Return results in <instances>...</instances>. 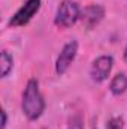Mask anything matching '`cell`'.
<instances>
[{"instance_id": "cell-1", "label": "cell", "mask_w": 127, "mask_h": 129, "mask_svg": "<svg viewBox=\"0 0 127 129\" xmlns=\"http://www.w3.org/2000/svg\"><path fill=\"white\" fill-rule=\"evenodd\" d=\"M21 110L30 122L37 120L45 111V98L40 93L39 83L34 78L27 81V86H26L24 93H23Z\"/></svg>"}, {"instance_id": "cell-2", "label": "cell", "mask_w": 127, "mask_h": 129, "mask_svg": "<svg viewBox=\"0 0 127 129\" xmlns=\"http://www.w3.org/2000/svg\"><path fill=\"white\" fill-rule=\"evenodd\" d=\"M79 18H81L79 5L72 0H63L60 3V6L57 8L54 23L60 29H67V27H72Z\"/></svg>"}, {"instance_id": "cell-3", "label": "cell", "mask_w": 127, "mask_h": 129, "mask_svg": "<svg viewBox=\"0 0 127 129\" xmlns=\"http://www.w3.org/2000/svg\"><path fill=\"white\" fill-rule=\"evenodd\" d=\"M42 2L40 0H26V3L12 15L9 20L11 27H23L32 21V18L39 12Z\"/></svg>"}, {"instance_id": "cell-4", "label": "cell", "mask_w": 127, "mask_h": 129, "mask_svg": "<svg viewBox=\"0 0 127 129\" xmlns=\"http://www.w3.org/2000/svg\"><path fill=\"white\" fill-rule=\"evenodd\" d=\"M76 53H78V42L76 41H69L67 44L63 45V48L57 57V62H55V72L58 75L66 74V71L73 63Z\"/></svg>"}, {"instance_id": "cell-5", "label": "cell", "mask_w": 127, "mask_h": 129, "mask_svg": "<svg viewBox=\"0 0 127 129\" xmlns=\"http://www.w3.org/2000/svg\"><path fill=\"white\" fill-rule=\"evenodd\" d=\"M112 66H114L112 56H99L90 68L91 80L96 83H103L105 80H108V77L112 71Z\"/></svg>"}, {"instance_id": "cell-6", "label": "cell", "mask_w": 127, "mask_h": 129, "mask_svg": "<svg viewBox=\"0 0 127 129\" xmlns=\"http://www.w3.org/2000/svg\"><path fill=\"white\" fill-rule=\"evenodd\" d=\"M105 17V8L102 5H88L81 11V23L85 29L91 30L103 20Z\"/></svg>"}, {"instance_id": "cell-7", "label": "cell", "mask_w": 127, "mask_h": 129, "mask_svg": "<svg viewBox=\"0 0 127 129\" xmlns=\"http://www.w3.org/2000/svg\"><path fill=\"white\" fill-rule=\"evenodd\" d=\"M109 90L112 95L118 96V95H123L127 90V75L126 74H117L112 80H111V84H109Z\"/></svg>"}, {"instance_id": "cell-8", "label": "cell", "mask_w": 127, "mask_h": 129, "mask_svg": "<svg viewBox=\"0 0 127 129\" xmlns=\"http://www.w3.org/2000/svg\"><path fill=\"white\" fill-rule=\"evenodd\" d=\"M12 68H14L12 56L6 50H3L2 51V57H0V75H2V78H6L9 75V72L12 71Z\"/></svg>"}, {"instance_id": "cell-9", "label": "cell", "mask_w": 127, "mask_h": 129, "mask_svg": "<svg viewBox=\"0 0 127 129\" xmlns=\"http://www.w3.org/2000/svg\"><path fill=\"white\" fill-rule=\"evenodd\" d=\"M121 128H123V119L121 117H112L108 122V126H106V129H121Z\"/></svg>"}, {"instance_id": "cell-10", "label": "cell", "mask_w": 127, "mask_h": 129, "mask_svg": "<svg viewBox=\"0 0 127 129\" xmlns=\"http://www.w3.org/2000/svg\"><path fill=\"white\" fill-rule=\"evenodd\" d=\"M67 129H84L82 119H81L79 116H75V117H72V120H70V123H69Z\"/></svg>"}, {"instance_id": "cell-11", "label": "cell", "mask_w": 127, "mask_h": 129, "mask_svg": "<svg viewBox=\"0 0 127 129\" xmlns=\"http://www.w3.org/2000/svg\"><path fill=\"white\" fill-rule=\"evenodd\" d=\"M8 125V114H6V110H2V128L0 129H6Z\"/></svg>"}, {"instance_id": "cell-12", "label": "cell", "mask_w": 127, "mask_h": 129, "mask_svg": "<svg viewBox=\"0 0 127 129\" xmlns=\"http://www.w3.org/2000/svg\"><path fill=\"white\" fill-rule=\"evenodd\" d=\"M123 59H124V62L127 63V45H126V48H124V53H123Z\"/></svg>"}]
</instances>
